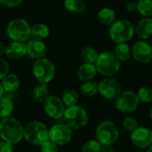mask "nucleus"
I'll return each instance as SVG.
<instances>
[{
  "mask_svg": "<svg viewBox=\"0 0 152 152\" xmlns=\"http://www.w3.org/2000/svg\"><path fill=\"white\" fill-rule=\"evenodd\" d=\"M101 152H114V148L110 144H102Z\"/></svg>",
  "mask_w": 152,
  "mask_h": 152,
  "instance_id": "nucleus-38",
  "label": "nucleus"
},
{
  "mask_svg": "<svg viewBox=\"0 0 152 152\" xmlns=\"http://www.w3.org/2000/svg\"><path fill=\"white\" fill-rule=\"evenodd\" d=\"M64 7L73 14H79L85 12L86 3L84 0H64Z\"/></svg>",
  "mask_w": 152,
  "mask_h": 152,
  "instance_id": "nucleus-23",
  "label": "nucleus"
},
{
  "mask_svg": "<svg viewBox=\"0 0 152 152\" xmlns=\"http://www.w3.org/2000/svg\"><path fill=\"white\" fill-rule=\"evenodd\" d=\"M131 142L140 149H148L152 145V131L143 126H139L131 133Z\"/></svg>",
  "mask_w": 152,
  "mask_h": 152,
  "instance_id": "nucleus-14",
  "label": "nucleus"
},
{
  "mask_svg": "<svg viewBox=\"0 0 152 152\" xmlns=\"http://www.w3.org/2000/svg\"><path fill=\"white\" fill-rule=\"evenodd\" d=\"M27 54L35 60H40L45 57L47 49L46 45L42 40H37L34 38H30L26 44Z\"/></svg>",
  "mask_w": 152,
  "mask_h": 152,
  "instance_id": "nucleus-15",
  "label": "nucleus"
},
{
  "mask_svg": "<svg viewBox=\"0 0 152 152\" xmlns=\"http://www.w3.org/2000/svg\"><path fill=\"white\" fill-rule=\"evenodd\" d=\"M126 10L130 13H134L138 12V3L134 1H131L126 5Z\"/></svg>",
  "mask_w": 152,
  "mask_h": 152,
  "instance_id": "nucleus-37",
  "label": "nucleus"
},
{
  "mask_svg": "<svg viewBox=\"0 0 152 152\" xmlns=\"http://www.w3.org/2000/svg\"><path fill=\"white\" fill-rule=\"evenodd\" d=\"M136 35L142 40L149 39L152 37V18L144 17L135 27Z\"/></svg>",
  "mask_w": 152,
  "mask_h": 152,
  "instance_id": "nucleus-17",
  "label": "nucleus"
},
{
  "mask_svg": "<svg viewBox=\"0 0 152 152\" xmlns=\"http://www.w3.org/2000/svg\"><path fill=\"white\" fill-rule=\"evenodd\" d=\"M149 116H150L151 119H152V106H151V108L150 109V111H149Z\"/></svg>",
  "mask_w": 152,
  "mask_h": 152,
  "instance_id": "nucleus-41",
  "label": "nucleus"
},
{
  "mask_svg": "<svg viewBox=\"0 0 152 152\" xmlns=\"http://www.w3.org/2000/svg\"><path fill=\"white\" fill-rule=\"evenodd\" d=\"M114 53L120 61H126L131 57L132 49L126 43H121L117 44Z\"/></svg>",
  "mask_w": 152,
  "mask_h": 152,
  "instance_id": "nucleus-27",
  "label": "nucleus"
},
{
  "mask_svg": "<svg viewBox=\"0 0 152 152\" xmlns=\"http://www.w3.org/2000/svg\"><path fill=\"white\" fill-rule=\"evenodd\" d=\"M23 0H0V4L7 8H14L19 6Z\"/></svg>",
  "mask_w": 152,
  "mask_h": 152,
  "instance_id": "nucleus-35",
  "label": "nucleus"
},
{
  "mask_svg": "<svg viewBox=\"0 0 152 152\" xmlns=\"http://www.w3.org/2000/svg\"><path fill=\"white\" fill-rule=\"evenodd\" d=\"M132 55L134 59L142 63L147 64L152 60V46L151 45L145 40H140L132 47Z\"/></svg>",
  "mask_w": 152,
  "mask_h": 152,
  "instance_id": "nucleus-13",
  "label": "nucleus"
},
{
  "mask_svg": "<svg viewBox=\"0 0 152 152\" xmlns=\"http://www.w3.org/2000/svg\"><path fill=\"white\" fill-rule=\"evenodd\" d=\"M8 37L12 41L26 42L31 38V27L28 22L22 18L12 20L6 28Z\"/></svg>",
  "mask_w": 152,
  "mask_h": 152,
  "instance_id": "nucleus-5",
  "label": "nucleus"
},
{
  "mask_svg": "<svg viewBox=\"0 0 152 152\" xmlns=\"http://www.w3.org/2000/svg\"><path fill=\"white\" fill-rule=\"evenodd\" d=\"M43 103L46 115L51 118L59 119L63 117L66 109L61 98L55 95H49Z\"/></svg>",
  "mask_w": 152,
  "mask_h": 152,
  "instance_id": "nucleus-11",
  "label": "nucleus"
},
{
  "mask_svg": "<svg viewBox=\"0 0 152 152\" xmlns=\"http://www.w3.org/2000/svg\"><path fill=\"white\" fill-rule=\"evenodd\" d=\"M72 138V129L65 124H57L49 130V139L57 145H64Z\"/></svg>",
  "mask_w": 152,
  "mask_h": 152,
  "instance_id": "nucleus-12",
  "label": "nucleus"
},
{
  "mask_svg": "<svg viewBox=\"0 0 152 152\" xmlns=\"http://www.w3.org/2000/svg\"><path fill=\"white\" fill-rule=\"evenodd\" d=\"M102 144L97 140H89L86 142L81 148L82 152H101Z\"/></svg>",
  "mask_w": 152,
  "mask_h": 152,
  "instance_id": "nucleus-31",
  "label": "nucleus"
},
{
  "mask_svg": "<svg viewBox=\"0 0 152 152\" xmlns=\"http://www.w3.org/2000/svg\"><path fill=\"white\" fill-rule=\"evenodd\" d=\"M9 74V65L6 61L0 58V80H3Z\"/></svg>",
  "mask_w": 152,
  "mask_h": 152,
  "instance_id": "nucleus-34",
  "label": "nucleus"
},
{
  "mask_svg": "<svg viewBox=\"0 0 152 152\" xmlns=\"http://www.w3.org/2000/svg\"><path fill=\"white\" fill-rule=\"evenodd\" d=\"M135 33V28L128 20H117L110 25L109 35L116 44L126 43L131 40Z\"/></svg>",
  "mask_w": 152,
  "mask_h": 152,
  "instance_id": "nucleus-3",
  "label": "nucleus"
},
{
  "mask_svg": "<svg viewBox=\"0 0 152 152\" xmlns=\"http://www.w3.org/2000/svg\"><path fill=\"white\" fill-rule=\"evenodd\" d=\"M23 137L29 144L40 146L49 139V130L44 123L34 120L25 126Z\"/></svg>",
  "mask_w": 152,
  "mask_h": 152,
  "instance_id": "nucleus-4",
  "label": "nucleus"
},
{
  "mask_svg": "<svg viewBox=\"0 0 152 152\" xmlns=\"http://www.w3.org/2000/svg\"><path fill=\"white\" fill-rule=\"evenodd\" d=\"M50 35V29L44 23H37L31 27V38L43 40Z\"/></svg>",
  "mask_w": 152,
  "mask_h": 152,
  "instance_id": "nucleus-22",
  "label": "nucleus"
},
{
  "mask_svg": "<svg viewBox=\"0 0 152 152\" xmlns=\"http://www.w3.org/2000/svg\"><path fill=\"white\" fill-rule=\"evenodd\" d=\"M4 51H5V46L3 44V42L0 41V58L3 54H4Z\"/></svg>",
  "mask_w": 152,
  "mask_h": 152,
  "instance_id": "nucleus-39",
  "label": "nucleus"
},
{
  "mask_svg": "<svg viewBox=\"0 0 152 152\" xmlns=\"http://www.w3.org/2000/svg\"><path fill=\"white\" fill-rule=\"evenodd\" d=\"M80 54L86 63H92V64H95L99 56V53H97V51L92 46L84 47Z\"/></svg>",
  "mask_w": 152,
  "mask_h": 152,
  "instance_id": "nucleus-28",
  "label": "nucleus"
},
{
  "mask_svg": "<svg viewBox=\"0 0 152 152\" xmlns=\"http://www.w3.org/2000/svg\"><path fill=\"white\" fill-rule=\"evenodd\" d=\"M95 66L98 73L106 77H112L120 70L121 61L114 52L104 51L99 53Z\"/></svg>",
  "mask_w": 152,
  "mask_h": 152,
  "instance_id": "nucleus-2",
  "label": "nucleus"
},
{
  "mask_svg": "<svg viewBox=\"0 0 152 152\" xmlns=\"http://www.w3.org/2000/svg\"><path fill=\"white\" fill-rule=\"evenodd\" d=\"M97 69L95 64L92 63H83L79 66L77 69V78L82 81H91L94 78L97 74Z\"/></svg>",
  "mask_w": 152,
  "mask_h": 152,
  "instance_id": "nucleus-18",
  "label": "nucleus"
},
{
  "mask_svg": "<svg viewBox=\"0 0 152 152\" xmlns=\"http://www.w3.org/2000/svg\"><path fill=\"white\" fill-rule=\"evenodd\" d=\"M97 20L100 24L104 26L111 25L116 20V12L113 9L110 7L102 8L97 12Z\"/></svg>",
  "mask_w": 152,
  "mask_h": 152,
  "instance_id": "nucleus-20",
  "label": "nucleus"
},
{
  "mask_svg": "<svg viewBox=\"0 0 152 152\" xmlns=\"http://www.w3.org/2000/svg\"><path fill=\"white\" fill-rule=\"evenodd\" d=\"M99 94L105 99H116L122 92L120 82L115 77H105L98 84Z\"/></svg>",
  "mask_w": 152,
  "mask_h": 152,
  "instance_id": "nucleus-10",
  "label": "nucleus"
},
{
  "mask_svg": "<svg viewBox=\"0 0 152 152\" xmlns=\"http://www.w3.org/2000/svg\"><path fill=\"white\" fill-rule=\"evenodd\" d=\"M2 86L6 93L12 94L13 92L17 91L20 87V81L17 75L15 74H8L3 80H2Z\"/></svg>",
  "mask_w": 152,
  "mask_h": 152,
  "instance_id": "nucleus-21",
  "label": "nucleus"
},
{
  "mask_svg": "<svg viewBox=\"0 0 152 152\" xmlns=\"http://www.w3.org/2000/svg\"><path fill=\"white\" fill-rule=\"evenodd\" d=\"M140 103L136 93L133 91H124L115 99V107L122 113H131L134 111Z\"/></svg>",
  "mask_w": 152,
  "mask_h": 152,
  "instance_id": "nucleus-9",
  "label": "nucleus"
},
{
  "mask_svg": "<svg viewBox=\"0 0 152 152\" xmlns=\"http://www.w3.org/2000/svg\"><path fill=\"white\" fill-rule=\"evenodd\" d=\"M138 98L143 103H150L152 102V87L150 86H143L138 91Z\"/></svg>",
  "mask_w": 152,
  "mask_h": 152,
  "instance_id": "nucleus-29",
  "label": "nucleus"
},
{
  "mask_svg": "<svg viewBox=\"0 0 152 152\" xmlns=\"http://www.w3.org/2000/svg\"><path fill=\"white\" fill-rule=\"evenodd\" d=\"M0 29H1V25H0Z\"/></svg>",
  "mask_w": 152,
  "mask_h": 152,
  "instance_id": "nucleus-43",
  "label": "nucleus"
},
{
  "mask_svg": "<svg viewBox=\"0 0 152 152\" xmlns=\"http://www.w3.org/2000/svg\"><path fill=\"white\" fill-rule=\"evenodd\" d=\"M4 88L2 86V84L0 83V98L4 95Z\"/></svg>",
  "mask_w": 152,
  "mask_h": 152,
  "instance_id": "nucleus-40",
  "label": "nucleus"
},
{
  "mask_svg": "<svg viewBox=\"0 0 152 152\" xmlns=\"http://www.w3.org/2000/svg\"><path fill=\"white\" fill-rule=\"evenodd\" d=\"M61 100H62L64 105L67 106V108L75 106V105H77V103L78 102V94L76 90H74L72 88H67L62 93Z\"/></svg>",
  "mask_w": 152,
  "mask_h": 152,
  "instance_id": "nucleus-25",
  "label": "nucleus"
},
{
  "mask_svg": "<svg viewBox=\"0 0 152 152\" xmlns=\"http://www.w3.org/2000/svg\"><path fill=\"white\" fill-rule=\"evenodd\" d=\"M24 128L20 123L12 118L0 119V137L11 144H16L23 138Z\"/></svg>",
  "mask_w": 152,
  "mask_h": 152,
  "instance_id": "nucleus-1",
  "label": "nucleus"
},
{
  "mask_svg": "<svg viewBox=\"0 0 152 152\" xmlns=\"http://www.w3.org/2000/svg\"><path fill=\"white\" fill-rule=\"evenodd\" d=\"M138 12L144 17H151L152 0H139Z\"/></svg>",
  "mask_w": 152,
  "mask_h": 152,
  "instance_id": "nucleus-30",
  "label": "nucleus"
},
{
  "mask_svg": "<svg viewBox=\"0 0 152 152\" xmlns=\"http://www.w3.org/2000/svg\"><path fill=\"white\" fill-rule=\"evenodd\" d=\"M49 96V90L46 84L37 85L32 91V97L37 102H44Z\"/></svg>",
  "mask_w": 152,
  "mask_h": 152,
  "instance_id": "nucleus-24",
  "label": "nucleus"
},
{
  "mask_svg": "<svg viewBox=\"0 0 152 152\" xmlns=\"http://www.w3.org/2000/svg\"><path fill=\"white\" fill-rule=\"evenodd\" d=\"M123 127L129 133H133L139 127L138 121L133 117H126L123 120Z\"/></svg>",
  "mask_w": 152,
  "mask_h": 152,
  "instance_id": "nucleus-32",
  "label": "nucleus"
},
{
  "mask_svg": "<svg viewBox=\"0 0 152 152\" xmlns=\"http://www.w3.org/2000/svg\"><path fill=\"white\" fill-rule=\"evenodd\" d=\"M33 74L40 84L51 82L55 76V67L48 59L37 60L33 66Z\"/></svg>",
  "mask_w": 152,
  "mask_h": 152,
  "instance_id": "nucleus-8",
  "label": "nucleus"
},
{
  "mask_svg": "<svg viewBox=\"0 0 152 152\" xmlns=\"http://www.w3.org/2000/svg\"><path fill=\"white\" fill-rule=\"evenodd\" d=\"M147 152H152V145L147 149Z\"/></svg>",
  "mask_w": 152,
  "mask_h": 152,
  "instance_id": "nucleus-42",
  "label": "nucleus"
},
{
  "mask_svg": "<svg viewBox=\"0 0 152 152\" xmlns=\"http://www.w3.org/2000/svg\"><path fill=\"white\" fill-rule=\"evenodd\" d=\"M4 54L12 60H18L27 54L26 44L24 42L12 41L5 46Z\"/></svg>",
  "mask_w": 152,
  "mask_h": 152,
  "instance_id": "nucleus-16",
  "label": "nucleus"
},
{
  "mask_svg": "<svg viewBox=\"0 0 152 152\" xmlns=\"http://www.w3.org/2000/svg\"><path fill=\"white\" fill-rule=\"evenodd\" d=\"M12 151H13L12 144L4 141L0 142V152H12Z\"/></svg>",
  "mask_w": 152,
  "mask_h": 152,
  "instance_id": "nucleus-36",
  "label": "nucleus"
},
{
  "mask_svg": "<svg viewBox=\"0 0 152 152\" xmlns=\"http://www.w3.org/2000/svg\"><path fill=\"white\" fill-rule=\"evenodd\" d=\"M63 118L71 129L84 128L88 123V115L86 110L78 105L68 107L65 110Z\"/></svg>",
  "mask_w": 152,
  "mask_h": 152,
  "instance_id": "nucleus-6",
  "label": "nucleus"
},
{
  "mask_svg": "<svg viewBox=\"0 0 152 152\" xmlns=\"http://www.w3.org/2000/svg\"><path fill=\"white\" fill-rule=\"evenodd\" d=\"M12 110L13 103L12 94L4 92V95L0 98V118H8Z\"/></svg>",
  "mask_w": 152,
  "mask_h": 152,
  "instance_id": "nucleus-19",
  "label": "nucleus"
},
{
  "mask_svg": "<svg viewBox=\"0 0 152 152\" xmlns=\"http://www.w3.org/2000/svg\"><path fill=\"white\" fill-rule=\"evenodd\" d=\"M41 152H59V145L48 139L40 145Z\"/></svg>",
  "mask_w": 152,
  "mask_h": 152,
  "instance_id": "nucleus-33",
  "label": "nucleus"
},
{
  "mask_svg": "<svg viewBox=\"0 0 152 152\" xmlns=\"http://www.w3.org/2000/svg\"><path fill=\"white\" fill-rule=\"evenodd\" d=\"M119 136L118 126L111 120H104L101 122L95 130L96 140L101 144L112 145L117 142Z\"/></svg>",
  "mask_w": 152,
  "mask_h": 152,
  "instance_id": "nucleus-7",
  "label": "nucleus"
},
{
  "mask_svg": "<svg viewBox=\"0 0 152 152\" xmlns=\"http://www.w3.org/2000/svg\"><path fill=\"white\" fill-rule=\"evenodd\" d=\"M79 90L80 93L86 97H94L99 93L98 84H96L93 80L83 82L79 87Z\"/></svg>",
  "mask_w": 152,
  "mask_h": 152,
  "instance_id": "nucleus-26",
  "label": "nucleus"
}]
</instances>
